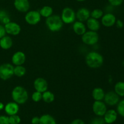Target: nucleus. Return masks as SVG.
<instances>
[{
	"label": "nucleus",
	"mask_w": 124,
	"mask_h": 124,
	"mask_svg": "<svg viewBox=\"0 0 124 124\" xmlns=\"http://www.w3.org/2000/svg\"><path fill=\"white\" fill-rule=\"evenodd\" d=\"M85 63L88 67L91 69L100 68L104 64V57L99 52L96 51L90 52L86 54Z\"/></svg>",
	"instance_id": "1"
},
{
	"label": "nucleus",
	"mask_w": 124,
	"mask_h": 124,
	"mask_svg": "<svg viewBox=\"0 0 124 124\" xmlns=\"http://www.w3.org/2000/svg\"><path fill=\"white\" fill-rule=\"evenodd\" d=\"M11 95L13 101L19 105L25 104L29 99V93L27 90L20 85L16 86L12 90Z\"/></svg>",
	"instance_id": "2"
},
{
	"label": "nucleus",
	"mask_w": 124,
	"mask_h": 124,
	"mask_svg": "<svg viewBox=\"0 0 124 124\" xmlns=\"http://www.w3.org/2000/svg\"><path fill=\"white\" fill-rule=\"evenodd\" d=\"M46 24L50 31L56 32L61 30L64 23L60 16L53 14L52 16L46 18Z\"/></svg>",
	"instance_id": "3"
},
{
	"label": "nucleus",
	"mask_w": 124,
	"mask_h": 124,
	"mask_svg": "<svg viewBox=\"0 0 124 124\" xmlns=\"http://www.w3.org/2000/svg\"><path fill=\"white\" fill-rule=\"evenodd\" d=\"M61 18L64 24H73L76 19V12L71 7H65L62 10Z\"/></svg>",
	"instance_id": "4"
},
{
	"label": "nucleus",
	"mask_w": 124,
	"mask_h": 124,
	"mask_svg": "<svg viewBox=\"0 0 124 124\" xmlns=\"http://www.w3.org/2000/svg\"><path fill=\"white\" fill-rule=\"evenodd\" d=\"M81 36L82 42L87 46H94L99 41V36L97 31H87Z\"/></svg>",
	"instance_id": "5"
},
{
	"label": "nucleus",
	"mask_w": 124,
	"mask_h": 124,
	"mask_svg": "<svg viewBox=\"0 0 124 124\" xmlns=\"http://www.w3.org/2000/svg\"><path fill=\"white\" fill-rule=\"evenodd\" d=\"M13 64L10 63H4L0 65V79L6 81L10 79L14 75Z\"/></svg>",
	"instance_id": "6"
},
{
	"label": "nucleus",
	"mask_w": 124,
	"mask_h": 124,
	"mask_svg": "<svg viewBox=\"0 0 124 124\" xmlns=\"http://www.w3.org/2000/svg\"><path fill=\"white\" fill-rule=\"evenodd\" d=\"M25 21L28 24L35 25L38 24L41 19V16L38 10L28 11L25 13Z\"/></svg>",
	"instance_id": "7"
},
{
	"label": "nucleus",
	"mask_w": 124,
	"mask_h": 124,
	"mask_svg": "<svg viewBox=\"0 0 124 124\" xmlns=\"http://www.w3.org/2000/svg\"><path fill=\"white\" fill-rule=\"evenodd\" d=\"M92 110L96 116L103 117L107 110V107L102 101H94L92 105Z\"/></svg>",
	"instance_id": "8"
},
{
	"label": "nucleus",
	"mask_w": 124,
	"mask_h": 124,
	"mask_svg": "<svg viewBox=\"0 0 124 124\" xmlns=\"http://www.w3.org/2000/svg\"><path fill=\"white\" fill-rule=\"evenodd\" d=\"M103 101L107 105L113 107L118 104L120 101V97L114 91H109L105 93Z\"/></svg>",
	"instance_id": "9"
},
{
	"label": "nucleus",
	"mask_w": 124,
	"mask_h": 124,
	"mask_svg": "<svg viewBox=\"0 0 124 124\" xmlns=\"http://www.w3.org/2000/svg\"><path fill=\"white\" fill-rule=\"evenodd\" d=\"M4 25L6 33L10 35L16 36V35H19L21 31V26L15 22L10 21Z\"/></svg>",
	"instance_id": "10"
},
{
	"label": "nucleus",
	"mask_w": 124,
	"mask_h": 124,
	"mask_svg": "<svg viewBox=\"0 0 124 124\" xmlns=\"http://www.w3.org/2000/svg\"><path fill=\"white\" fill-rule=\"evenodd\" d=\"M13 6L17 11L21 13H26L30 7L29 0H14Z\"/></svg>",
	"instance_id": "11"
},
{
	"label": "nucleus",
	"mask_w": 124,
	"mask_h": 124,
	"mask_svg": "<svg viewBox=\"0 0 124 124\" xmlns=\"http://www.w3.org/2000/svg\"><path fill=\"white\" fill-rule=\"evenodd\" d=\"M116 17L113 13H106L101 18V24L105 27H111L115 25Z\"/></svg>",
	"instance_id": "12"
},
{
	"label": "nucleus",
	"mask_w": 124,
	"mask_h": 124,
	"mask_svg": "<svg viewBox=\"0 0 124 124\" xmlns=\"http://www.w3.org/2000/svg\"><path fill=\"white\" fill-rule=\"evenodd\" d=\"M33 87L35 90L42 93L48 90L47 81L42 78H38L34 81Z\"/></svg>",
	"instance_id": "13"
},
{
	"label": "nucleus",
	"mask_w": 124,
	"mask_h": 124,
	"mask_svg": "<svg viewBox=\"0 0 124 124\" xmlns=\"http://www.w3.org/2000/svg\"><path fill=\"white\" fill-rule=\"evenodd\" d=\"M26 60V56L24 52L18 51L15 52L12 56V62L15 66L22 65L25 63Z\"/></svg>",
	"instance_id": "14"
},
{
	"label": "nucleus",
	"mask_w": 124,
	"mask_h": 124,
	"mask_svg": "<svg viewBox=\"0 0 124 124\" xmlns=\"http://www.w3.org/2000/svg\"><path fill=\"white\" fill-rule=\"evenodd\" d=\"M90 11L85 7H81L79 8L76 13V18L78 21L81 22H86L90 18Z\"/></svg>",
	"instance_id": "15"
},
{
	"label": "nucleus",
	"mask_w": 124,
	"mask_h": 124,
	"mask_svg": "<svg viewBox=\"0 0 124 124\" xmlns=\"http://www.w3.org/2000/svg\"><path fill=\"white\" fill-rule=\"evenodd\" d=\"M117 115L118 114L116 110L114 109H110L107 110L105 115L103 116V118L105 121V124H111L116 122L117 119Z\"/></svg>",
	"instance_id": "16"
},
{
	"label": "nucleus",
	"mask_w": 124,
	"mask_h": 124,
	"mask_svg": "<svg viewBox=\"0 0 124 124\" xmlns=\"http://www.w3.org/2000/svg\"><path fill=\"white\" fill-rule=\"evenodd\" d=\"M4 111L8 116L17 115L19 110V104L15 102H10L4 106Z\"/></svg>",
	"instance_id": "17"
},
{
	"label": "nucleus",
	"mask_w": 124,
	"mask_h": 124,
	"mask_svg": "<svg viewBox=\"0 0 124 124\" xmlns=\"http://www.w3.org/2000/svg\"><path fill=\"white\" fill-rule=\"evenodd\" d=\"M73 30L76 35L82 36L87 31V26L83 22L75 21L73 23Z\"/></svg>",
	"instance_id": "18"
},
{
	"label": "nucleus",
	"mask_w": 124,
	"mask_h": 124,
	"mask_svg": "<svg viewBox=\"0 0 124 124\" xmlns=\"http://www.w3.org/2000/svg\"><path fill=\"white\" fill-rule=\"evenodd\" d=\"M86 26L89 30L97 31L100 29L101 23L98 19H94V18L90 17L86 21Z\"/></svg>",
	"instance_id": "19"
},
{
	"label": "nucleus",
	"mask_w": 124,
	"mask_h": 124,
	"mask_svg": "<svg viewBox=\"0 0 124 124\" xmlns=\"http://www.w3.org/2000/svg\"><path fill=\"white\" fill-rule=\"evenodd\" d=\"M13 39L9 36H4L0 39V47L3 50H8L13 46Z\"/></svg>",
	"instance_id": "20"
},
{
	"label": "nucleus",
	"mask_w": 124,
	"mask_h": 124,
	"mask_svg": "<svg viewBox=\"0 0 124 124\" xmlns=\"http://www.w3.org/2000/svg\"><path fill=\"white\" fill-rule=\"evenodd\" d=\"M105 92L101 87H96L92 91V97L94 101H103Z\"/></svg>",
	"instance_id": "21"
},
{
	"label": "nucleus",
	"mask_w": 124,
	"mask_h": 124,
	"mask_svg": "<svg viewBox=\"0 0 124 124\" xmlns=\"http://www.w3.org/2000/svg\"><path fill=\"white\" fill-rule=\"evenodd\" d=\"M39 117V124H57L55 119L50 115L45 114Z\"/></svg>",
	"instance_id": "22"
},
{
	"label": "nucleus",
	"mask_w": 124,
	"mask_h": 124,
	"mask_svg": "<svg viewBox=\"0 0 124 124\" xmlns=\"http://www.w3.org/2000/svg\"><path fill=\"white\" fill-rule=\"evenodd\" d=\"M114 92L121 98L124 97V82L119 81L116 82L114 87Z\"/></svg>",
	"instance_id": "23"
},
{
	"label": "nucleus",
	"mask_w": 124,
	"mask_h": 124,
	"mask_svg": "<svg viewBox=\"0 0 124 124\" xmlns=\"http://www.w3.org/2000/svg\"><path fill=\"white\" fill-rule=\"evenodd\" d=\"M39 12L41 17L42 16L44 18H47L53 15V10L52 7H50V6H45L42 7Z\"/></svg>",
	"instance_id": "24"
},
{
	"label": "nucleus",
	"mask_w": 124,
	"mask_h": 124,
	"mask_svg": "<svg viewBox=\"0 0 124 124\" xmlns=\"http://www.w3.org/2000/svg\"><path fill=\"white\" fill-rule=\"evenodd\" d=\"M10 21V18L8 12L6 10H0V23L5 25Z\"/></svg>",
	"instance_id": "25"
},
{
	"label": "nucleus",
	"mask_w": 124,
	"mask_h": 124,
	"mask_svg": "<svg viewBox=\"0 0 124 124\" xmlns=\"http://www.w3.org/2000/svg\"><path fill=\"white\" fill-rule=\"evenodd\" d=\"M13 73L15 76L18 78H21L24 76L26 73V69L22 65H16L14 67Z\"/></svg>",
	"instance_id": "26"
},
{
	"label": "nucleus",
	"mask_w": 124,
	"mask_h": 124,
	"mask_svg": "<svg viewBox=\"0 0 124 124\" xmlns=\"http://www.w3.org/2000/svg\"><path fill=\"white\" fill-rule=\"evenodd\" d=\"M55 97L54 94L50 91H46L42 93V100L46 103H52L54 101Z\"/></svg>",
	"instance_id": "27"
},
{
	"label": "nucleus",
	"mask_w": 124,
	"mask_h": 124,
	"mask_svg": "<svg viewBox=\"0 0 124 124\" xmlns=\"http://www.w3.org/2000/svg\"><path fill=\"white\" fill-rule=\"evenodd\" d=\"M104 14V13L102 10L100 9V8H95L90 12V17L99 20V19H101Z\"/></svg>",
	"instance_id": "28"
},
{
	"label": "nucleus",
	"mask_w": 124,
	"mask_h": 124,
	"mask_svg": "<svg viewBox=\"0 0 124 124\" xmlns=\"http://www.w3.org/2000/svg\"><path fill=\"white\" fill-rule=\"evenodd\" d=\"M116 111L119 115L124 117V99L120 100L117 104Z\"/></svg>",
	"instance_id": "29"
},
{
	"label": "nucleus",
	"mask_w": 124,
	"mask_h": 124,
	"mask_svg": "<svg viewBox=\"0 0 124 124\" xmlns=\"http://www.w3.org/2000/svg\"><path fill=\"white\" fill-rule=\"evenodd\" d=\"M8 117L10 124H19L21 121L20 117L17 115L8 116Z\"/></svg>",
	"instance_id": "30"
},
{
	"label": "nucleus",
	"mask_w": 124,
	"mask_h": 124,
	"mask_svg": "<svg viewBox=\"0 0 124 124\" xmlns=\"http://www.w3.org/2000/svg\"><path fill=\"white\" fill-rule=\"evenodd\" d=\"M42 93L41 92L35 91L32 94H31V99L33 101L35 102H39L42 100Z\"/></svg>",
	"instance_id": "31"
},
{
	"label": "nucleus",
	"mask_w": 124,
	"mask_h": 124,
	"mask_svg": "<svg viewBox=\"0 0 124 124\" xmlns=\"http://www.w3.org/2000/svg\"><path fill=\"white\" fill-rule=\"evenodd\" d=\"M90 124H105V122L102 117L97 116L92 120Z\"/></svg>",
	"instance_id": "32"
},
{
	"label": "nucleus",
	"mask_w": 124,
	"mask_h": 124,
	"mask_svg": "<svg viewBox=\"0 0 124 124\" xmlns=\"http://www.w3.org/2000/svg\"><path fill=\"white\" fill-rule=\"evenodd\" d=\"M124 0H108L109 4L111 5L113 7H118L122 5Z\"/></svg>",
	"instance_id": "33"
},
{
	"label": "nucleus",
	"mask_w": 124,
	"mask_h": 124,
	"mask_svg": "<svg viewBox=\"0 0 124 124\" xmlns=\"http://www.w3.org/2000/svg\"><path fill=\"white\" fill-rule=\"evenodd\" d=\"M0 124H10L8 116L1 115L0 116Z\"/></svg>",
	"instance_id": "34"
},
{
	"label": "nucleus",
	"mask_w": 124,
	"mask_h": 124,
	"mask_svg": "<svg viewBox=\"0 0 124 124\" xmlns=\"http://www.w3.org/2000/svg\"><path fill=\"white\" fill-rule=\"evenodd\" d=\"M6 35V31L5 30L4 25L0 24V39Z\"/></svg>",
	"instance_id": "35"
},
{
	"label": "nucleus",
	"mask_w": 124,
	"mask_h": 124,
	"mask_svg": "<svg viewBox=\"0 0 124 124\" xmlns=\"http://www.w3.org/2000/svg\"><path fill=\"white\" fill-rule=\"evenodd\" d=\"M115 25H116V27L118 28V29H122L124 26V23L121 19H116V23H115Z\"/></svg>",
	"instance_id": "36"
},
{
	"label": "nucleus",
	"mask_w": 124,
	"mask_h": 124,
	"mask_svg": "<svg viewBox=\"0 0 124 124\" xmlns=\"http://www.w3.org/2000/svg\"><path fill=\"white\" fill-rule=\"evenodd\" d=\"M40 117L38 116H35L31 119V124H39Z\"/></svg>",
	"instance_id": "37"
},
{
	"label": "nucleus",
	"mask_w": 124,
	"mask_h": 124,
	"mask_svg": "<svg viewBox=\"0 0 124 124\" xmlns=\"http://www.w3.org/2000/svg\"><path fill=\"white\" fill-rule=\"evenodd\" d=\"M70 124H85V122L83 120L81 119H76L73 120Z\"/></svg>",
	"instance_id": "38"
},
{
	"label": "nucleus",
	"mask_w": 124,
	"mask_h": 124,
	"mask_svg": "<svg viewBox=\"0 0 124 124\" xmlns=\"http://www.w3.org/2000/svg\"><path fill=\"white\" fill-rule=\"evenodd\" d=\"M113 6H112L111 5L109 4V6H107L106 7V10L107 13H112V10H113Z\"/></svg>",
	"instance_id": "39"
},
{
	"label": "nucleus",
	"mask_w": 124,
	"mask_h": 124,
	"mask_svg": "<svg viewBox=\"0 0 124 124\" xmlns=\"http://www.w3.org/2000/svg\"><path fill=\"white\" fill-rule=\"evenodd\" d=\"M4 106L5 105H4L3 103L0 102V111H1V110H2L4 108Z\"/></svg>",
	"instance_id": "40"
},
{
	"label": "nucleus",
	"mask_w": 124,
	"mask_h": 124,
	"mask_svg": "<svg viewBox=\"0 0 124 124\" xmlns=\"http://www.w3.org/2000/svg\"><path fill=\"white\" fill-rule=\"evenodd\" d=\"M76 1H78V2H84V1H86V0H76Z\"/></svg>",
	"instance_id": "41"
},
{
	"label": "nucleus",
	"mask_w": 124,
	"mask_h": 124,
	"mask_svg": "<svg viewBox=\"0 0 124 124\" xmlns=\"http://www.w3.org/2000/svg\"><path fill=\"white\" fill-rule=\"evenodd\" d=\"M123 65H124V61L123 62Z\"/></svg>",
	"instance_id": "42"
}]
</instances>
